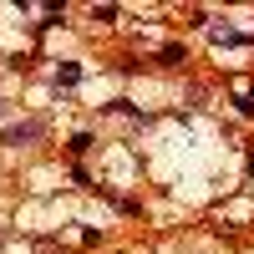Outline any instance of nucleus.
Returning a JSON list of instances; mask_svg holds the SVG:
<instances>
[{
  "label": "nucleus",
  "instance_id": "5",
  "mask_svg": "<svg viewBox=\"0 0 254 254\" xmlns=\"http://www.w3.org/2000/svg\"><path fill=\"white\" fill-rule=\"evenodd\" d=\"M92 142H97L92 132H76V137H71V153H87V147H92Z\"/></svg>",
  "mask_w": 254,
  "mask_h": 254
},
{
  "label": "nucleus",
  "instance_id": "4",
  "mask_svg": "<svg viewBox=\"0 0 254 254\" xmlns=\"http://www.w3.org/2000/svg\"><path fill=\"white\" fill-rule=\"evenodd\" d=\"M214 41H219V46H239V41H244V36H239L234 26H214Z\"/></svg>",
  "mask_w": 254,
  "mask_h": 254
},
{
  "label": "nucleus",
  "instance_id": "2",
  "mask_svg": "<svg viewBox=\"0 0 254 254\" xmlns=\"http://www.w3.org/2000/svg\"><path fill=\"white\" fill-rule=\"evenodd\" d=\"M234 107H239V117H254V81H239L234 87Z\"/></svg>",
  "mask_w": 254,
  "mask_h": 254
},
{
  "label": "nucleus",
  "instance_id": "3",
  "mask_svg": "<svg viewBox=\"0 0 254 254\" xmlns=\"http://www.w3.org/2000/svg\"><path fill=\"white\" fill-rule=\"evenodd\" d=\"M76 81H81V66L76 61H61L56 66V87H76Z\"/></svg>",
  "mask_w": 254,
  "mask_h": 254
},
{
  "label": "nucleus",
  "instance_id": "1",
  "mask_svg": "<svg viewBox=\"0 0 254 254\" xmlns=\"http://www.w3.org/2000/svg\"><path fill=\"white\" fill-rule=\"evenodd\" d=\"M41 132H46V117H26V122H15V127H5V137H0V142H10V147H20V142H36Z\"/></svg>",
  "mask_w": 254,
  "mask_h": 254
}]
</instances>
